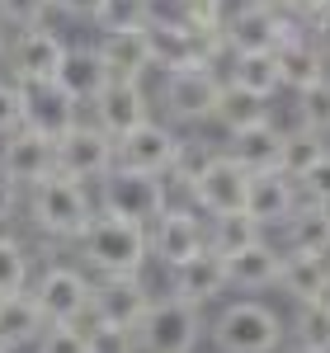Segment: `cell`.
I'll list each match as a JSON object with an SVG mask.
<instances>
[{
	"label": "cell",
	"mask_w": 330,
	"mask_h": 353,
	"mask_svg": "<svg viewBox=\"0 0 330 353\" xmlns=\"http://www.w3.org/2000/svg\"><path fill=\"white\" fill-rule=\"evenodd\" d=\"M222 99V76L217 66H193V71H175L161 85V104L170 123H213Z\"/></svg>",
	"instance_id": "cell-11"
},
{
	"label": "cell",
	"mask_w": 330,
	"mask_h": 353,
	"mask_svg": "<svg viewBox=\"0 0 330 353\" xmlns=\"http://www.w3.org/2000/svg\"><path fill=\"white\" fill-rule=\"evenodd\" d=\"M307 33H311V43H316V48L326 52V61H330V5L311 19V24H307Z\"/></svg>",
	"instance_id": "cell-43"
},
{
	"label": "cell",
	"mask_w": 330,
	"mask_h": 353,
	"mask_svg": "<svg viewBox=\"0 0 330 353\" xmlns=\"http://www.w3.org/2000/svg\"><path fill=\"white\" fill-rule=\"evenodd\" d=\"M208 339L217 353H278L288 339V321L269 301L241 297L217 311V321L208 325Z\"/></svg>",
	"instance_id": "cell-3"
},
{
	"label": "cell",
	"mask_w": 330,
	"mask_h": 353,
	"mask_svg": "<svg viewBox=\"0 0 330 353\" xmlns=\"http://www.w3.org/2000/svg\"><path fill=\"white\" fill-rule=\"evenodd\" d=\"M264 241V226L250 217L246 208L241 212H222V217H208V250L213 254H236V250H246V245Z\"/></svg>",
	"instance_id": "cell-31"
},
{
	"label": "cell",
	"mask_w": 330,
	"mask_h": 353,
	"mask_svg": "<svg viewBox=\"0 0 330 353\" xmlns=\"http://www.w3.org/2000/svg\"><path fill=\"white\" fill-rule=\"evenodd\" d=\"M298 193L302 203H316V208H330V151L311 165L307 174H298Z\"/></svg>",
	"instance_id": "cell-39"
},
{
	"label": "cell",
	"mask_w": 330,
	"mask_h": 353,
	"mask_svg": "<svg viewBox=\"0 0 330 353\" xmlns=\"http://www.w3.org/2000/svg\"><path fill=\"white\" fill-rule=\"evenodd\" d=\"M19 208H24V189L0 174V226H10V221L19 217Z\"/></svg>",
	"instance_id": "cell-41"
},
{
	"label": "cell",
	"mask_w": 330,
	"mask_h": 353,
	"mask_svg": "<svg viewBox=\"0 0 330 353\" xmlns=\"http://www.w3.org/2000/svg\"><path fill=\"white\" fill-rule=\"evenodd\" d=\"M33 301H38L48 325H71L95 301V278L81 264H48L33 283Z\"/></svg>",
	"instance_id": "cell-7"
},
{
	"label": "cell",
	"mask_w": 330,
	"mask_h": 353,
	"mask_svg": "<svg viewBox=\"0 0 330 353\" xmlns=\"http://www.w3.org/2000/svg\"><path fill=\"white\" fill-rule=\"evenodd\" d=\"M24 128V85H14L10 76H0V137Z\"/></svg>",
	"instance_id": "cell-38"
},
{
	"label": "cell",
	"mask_w": 330,
	"mask_h": 353,
	"mask_svg": "<svg viewBox=\"0 0 330 353\" xmlns=\"http://www.w3.org/2000/svg\"><path fill=\"white\" fill-rule=\"evenodd\" d=\"M156 14V0H104L99 14H95V28L99 33H123V28H146Z\"/></svg>",
	"instance_id": "cell-32"
},
{
	"label": "cell",
	"mask_w": 330,
	"mask_h": 353,
	"mask_svg": "<svg viewBox=\"0 0 330 353\" xmlns=\"http://www.w3.org/2000/svg\"><path fill=\"white\" fill-rule=\"evenodd\" d=\"M52 14V0H0V24L10 28H43Z\"/></svg>",
	"instance_id": "cell-36"
},
{
	"label": "cell",
	"mask_w": 330,
	"mask_h": 353,
	"mask_svg": "<svg viewBox=\"0 0 330 353\" xmlns=\"http://www.w3.org/2000/svg\"><path fill=\"white\" fill-rule=\"evenodd\" d=\"M222 132H246V128H260V123H274V99H260L241 85H226L222 81V99L217 113H213Z\"/></svg>",
	"instance_id": "cell-27"
},
{
	"label": "cell",
	"mask_w": 330,
	"mask_h": 353,
	"mask_svg": "<svg viewBox=\"0 0 330 353\" xmlns=\"http://www.w3.org/2000/svg\"><path fill=\"white\" fill-rule=\"evenodd\" d=\"M133 334H137V353H193L208 334V321H203V306L165 292L146 306V316Z\"/></svg>",
	"instance_id": "cell-4"
},
{
	"label": "cell",
	"mask_w": 330,
	"mask_h": 353,
	"mask_svg": "<svg viewBox=\"0 0 330 353\" xmlns=\"http://www.w3.org/2000/svg\"><path fill=\"white\" fill-rule=\"evenodd\" d=\"M90 353H137V334L118 325H99L90 334Z\"/></svg>",
	"instance_id": "cell-40"
},
{
	"label": "cell",
	"mask_w": 330,
	"mask_h": 353,
	"mask_svg": "<svg viewBox=\"0 0 330 353\" xmlns=\"http://www.w3.org/2000/svg\"><path fill=\"white\" fill-rule=\"evenodd\" d=\"M170 208V179L165 174H142V170H109L99 179V212L128 217L137 226H151Z\"/></svg>",
	"instance_id": "cell-6"
},
{
	"label": "cell",
	"mask_w": 330,
	"mask_h": 353,
	"mask_svg": "<svg viewBox=\"0 0 330 353\" xmlns=\"http://www.w3.org/2000/svg\"><path fill=\"white\" fill-rule=\"evenodd\" d=\"M146 241H151V259H161L165 269H175L189 254L208 250V217L193 203H170L161 217L146 226Z\"/></svg>",
	"instance_id": "cell-9"
},
{
	"label": "cell",
	"mask_w": 330,
	"mask_h": 353,
	"mask_svg": "<svg viewBox=\"0 0 330 353\" xmlns=\"http://www.w3.org/2000/svg\"><path fill=\"white\" fill-rule=\"evenodd\" d=\"M179 151V132L170 123H142L137 132L113 141V170H142V174H170V161Z\"/></svg>",
	"instance_id": "cell-13"
},
{
	"label": "cell",
	"mask_w": 330,
	"mask_h": 353,
	"mask_svg": "<svg viewBox=\"0 0 330 353\" xmlns=\"http://www.w3.org/2000/svg\"><path fill=\"white\" fill-rule=\"evenodd\" d=\"M222 151L241 165L246 174L283 170V128L278 123H260V128H246V132H226Z\"/></svg>",
	"instance_id": "cell-22"
},
{
	"label": "cell",
	"mask_w": 330,
	"mask_h": 353,
	"mask_svg": "<svg viewBox=\"0 0 330 353\" xmlns=\"http://www.w3.org/2000/svg\"><path fill=\"white\" fill-rule=\"evenodd\" d=\"M0 353H14V349H5V344H0Z\"/></svg>",
	"instance_id": "cell-45"
},
{
	"label": "cell",
	"mask_w": 330,
	"mask_h": 353,
	"mask_svg": "<svg viewBox=\"0 0 330 353\" xmlns=\"http://www.w3.org/2000/svg\"><path fill=\"white\" fill-rule=\"evenodd\" d=\"M99 5H104V0H52V14H66V19H85V24H95Z\"/></svg>",
	"instance_id": "cell-42"
},
{
	"label": "cell",
	"mask_w": 330,
	"mask_h": 353,
	"mask_svg": "<svg viewBox=\"0 0 330 353\" xmlns=\"http://www.w3.org/2000/svg\"><path fill=\"white\" fill-rule=\"evenodd\" d=\"M307 24H298L293 14H283L274 0H246L236 10H226L222 19V48L231 52H278L288 38H298Z\"/></svg>",
	"instance_id": "cell-5"
},
{
	"label": "cell",
	"mask_w": 330,
	"mask_h": 353,
	"mask_svg": "<svg viewBox=\"0 0 330 353\" xmlns=\"http://www.w3.org/2000/svg\"><path fill=\"white\" fill-rule=\"evenodd\" d=\"M293 349L302 353H330V297H311V301H293Z\"/></svg>",
	"instance_id": "cell-29"
},
{
	"label": "cell",
	"mask_w": 330,
	"mask_h": 353,
	"mask_svg": "<svg viewBox=\"0 0 330 353\" xmlns=\"http://www.w3.org/2000/svg\"><path fill=\"white\" fill-rule=\"evenodd\" d=\"M278 231H283V254H330V208L298 203V212Z\"/></svg>",
	"instance_id": "cell-25"
},
{
	"label": "cell",
	"mask_w": 330,
	"mask_h": 353,
	"mask_svg": "<svg viewBox=\"0 0 330 353\" xmlns=\"http://www.w3.org/2000/svg\"><path fill=\"white\" fill-rule=\"evenodd\" d=\"M288 353H302V349H288Z\"/></svg>",
	"instance_id": "cell-46"
},
{
	"label": "cell",
	"mask_w": 330,
	"mask_h": 353,
	"mask_svg": "<svg viewBox=\"0 0 330 353\" xmlns=\"http://www.w3.org/2000/svg\"><path fill=\"white\" fill-rule=\"evenodd\" d=\"M151 288L142 273H113V278H99L95 283V316L99 325H118V330H137L146 306H151Z\"/></svg>",
	"instance_id": "cell-14"
},
{
	"label": "cell",
	"mask_w": 330,
	"mask_h": 353,
	"mask_svg": "<svg viewBox=\"0 0 330 353\" xmlns=\"http://www.w3.org/2000/svg\"><path fill=\"white\" fill-rule=\"evenodd\" d=\"M0 174L14 179L19 189H33L38 179L57 174V141L38 137L33 128H19V132L0 137Z\"/></svg>",
	"instance_id": "cell-15"
},
{
	"label": "cell",
	"mask_w": 330,
	"mask_h": 353,
	"mask_svg": "<svg viewBox=\"0 0 330 353\" xmlns=\"http://www.w3.org/2000/svg\"><path fill=\"white\" fill-rule=\"evenodd\" d=\"M278 71H283V90H307V85H316V81H326L330 76V61L326 52L311 43V33H298V38H288L283 48H278Z\"/></svg>",
	"instance_id": "cell-24"
},
{
	"label": "cell",
	"mask_w": 330,
	"mask_h": 353,
	"mask_svg": "<svg viewBox=\"0 0 330 353\" xmlns=\"http://www.w3.org/2000/svg\"><path fill=\"white\" fill-rule=\"evenodd\" d=\"M293 113H298V128H307V132H316V137H330V76L298 90Z\"/></svg>",
	"instance_id": "cell-35"
},
{
	"label": "cell",
	"mask_w": 330,
	"mask_h": 353,
	"mask_svg": "<svg viewBox=\"0 0 330 353\" xmlns=\"http://www.w3.org/2000/svg\"><path fill=\"white\" fill-rule=\"evenodd\" d=\"M226 85H241L260 99H274L283 90V71H278V52H231L226 61Z\"/></svg>",
	"instance_id": "cell-28"
},
{
	"label": "cell",
	"mask_w": 330,
	"mask_h": 353,
	"mask_svg": "<svg viewBox=\"0 0 330 353\" xmlns=\"http://www.w3.org/2000/svg\"><path fill=\"white\" fill-rule=\"evenodd\" d=\"M33 353H90V334H81L76 325H48Z\"/></svg>",
	"instance_id": "cell-37"
},
{
	"label": "cell",
	"mask_w": 330,
	"mask_h": 353,
	"mask_svg": "<svg viewBox=\"0 0 330 353\" xmlns=\"http://www.w3.org/2000/svg\"><path fill=\"white\" fill-rule=\"evenodd\" d=\"M28 278H33V259H28L24 241L0 236V297L28 292Z\"/></svg>",
	"instance_id": "cell-33"
},
{
	"label": "cell",
	"mask_w": 330,
	"mask_h": 353,
	"mask_svg": "<svg viewBox=\"0 0 330 353\" xmlns=\"http://www.w3.org/2000/svg\"><path fill=\"white\" fill-rule=\"evenodd\" d=\"M151 109H156V94L146 90V81H109L104 94L90 104V123L118 141V137L137 132L142 123H151Z\"/></svg>",
	"instance_id": "cell-12"
},
{
	"label": "cell",
	"mask_w": 330,
	"mask_h": 353,
	"mask_svg": "<svg viewBox=\"0 0 330 353\" xmlns=\"http://www.w3.org/2000/svg\"><path fill=\"white\" fill-rule=\"evenodd\" d=\"M246 193H250V174L222 151L217 165L189 189V203L203 217H222V212H241V208H246Z\"/></svg>",
	"instance_id": "cell-17"
},
{
	"label": "cell",
	"mask_w": 330,
	"mask_h": 353,
	"mask_svg": "<svg viewBox=\"0 0 330 353\" xmlns=\"http://www.w3.org/2000/svg\"><path fill=\"white\" fill-rule=\"evenodd\" d=\"M43 330H48V321H43L33 292L0 297V344H5V349H33Z\"/></svg>",
	"instance_id": "cell-26"
},
{
	"label": "cell",
	"mask_w": 330,
	"mask_h": 353,
	"mask_svg": "<svg viewBox=\"0 0 330 353\" xmlns=\"http://www.w3.org/2000/svg\"><path fill=\"white\" fill-rule=\"evenodd\" d=\"M222 292H226V269H222V254H213V250H198L184 264L170 269V297L208 306V301H217Z\"/></svg>",
	"instance_id": "cell-21"
},
{
	"label": "cell",
	"mask_w": 330,
	"mask_h": 353,
	"mask_svg": "<svg viewBox=\"0 0 330 353\" xmlns=\"http://www.w3.org/2000/svg\"><path fill=\"white\" fill-rule=\"evenodd\" d=\"M81 113L85 109L57 81H48V85H24V128H33L38 137H48V141L66 137L76 123H81Z\"/></svg>",
	"instance_id": "cell-18"
},
{
	"label": "cell",
	"mask_w": 330,
	"mask_h": 353,
	"mask_svg": "<svg viewBox=\"0 0 330 353\" xmlns=\"http://www.w3.org/2000/svg\"><path fill=\"white\" fill-rule=\"evenodd\" d=\"M217 156H222L217 141H208V137H179V151H175V161H170V174H165V179L189 193L193 184L217 165Z\"/></svg>",
	"instance_id": "cell-30"
},
{
	"label": "cell",
	"mask_w": 330,
	"mask_h": 353,
	"mask_svg": "<svg viewBox=\"0 0 330 353\" xmlns=\"http://www.w3.org/2000/svg\"><path fill=\"white\" fill-rule=\"evenodd\" d=\"M109 66H104V57L95 43H66V57H61V71H57V85L81 104L90 109L99 94H104V85H109Z\"/></svg>",
	"instance_id": "cell-19"
},
{
	"label": "cell",
	"mask_w": 330,
	"mask_h": 353,
	"mask_svg": "<svg viewBox=\"0 0 330 353\" xmlns=\"http://www.w3.org/2000/svg\"><path fill=\"white\" fill-rule=\"evenodd\" d=\"M302 193H298V179L283 174V170H269V174H250V193H246V212L264 231L269 226H283V221L298 212Z\"/></svg>",
	"instance_id": "cell-20"
},
{
	"label": "cell",
	"mask_w": 330,
	"mask_h": 353,
	"mask_svg": "<svg viewBox=\"0 0 330 353\" xmlns=\"http://www.w3.org/2000/svg\"><path fill=\"white\" fill-rule=\"evenodd\" d=\"M81 250V269L113 278V273H142L151 259V241H146V226L128 217H113V212H95V221L85 226V236L76 241Z\"/></svg>",
	"instance_id": "cell-2"
},
{
	"label": "cell",
	"mask_w": 330,
	"mask_h": 353,
	"mask_svg": "<svg viewBox=\"0 0 330 353\" xmlns=\"http://www.w3.org/2000/svg\"><path fill=\"white\" fill-rule=\"evenodd\" d=\"M283 264H288V254H283V245H274L269 236L222 259L226 288H241V292H269V288H278V283H283Z\"/></svg>",
	"instance_id": "cell-16"
},
{
	"label": "cell",
	"mask_w": 330,
	"mask_h": 353,
	"mask_svg": "<svg viewBox=\"0 0 330 353\" xmlns=\"http://www.w3.org/2000/svg\"><path fill=\"white\" fill-rule=\"evenodd\" d=\"M330 146H326V137H316V132H307V128H293V132H283V174H307L311 165L326 156Z\"/></svg>",
	"instance_id": "cell-34"
},
{
	"label": "cell",
	"mask_w": 330,
	"mask_h": 353,
	"mask_svg": "<svg viewBox=\"0 0 330 353\" xmlns=\"http://www.w3.org/2000/svg\"><path fill=\"white\" fill-rule=\"evenodd\" d=\"M5 48H10V28L0 24V61H5Z\"/></svg>",
	"instance_id": "cell-44"
},
{
	"label": "cell",
	"mask_w": 330,
	"mask_h": 353,
	"mask_svg": "<svg viewBox=\"0 0 330 353\" xmlns=\"http://www.w3.org/2000/svg\"><path fill=\"white\" fill-rule=\"evenodd\" d=\"M113 170V137L81 118L66 137H57V174L81 179V184H99Z\"/></svg>",
	"instance_id": "cell-10"
},
{
	"label": "cell",
	"mask_w": 330,
	"mask_h": 353,
	"mask_svg": "<svg viewBox=\"0 0 330 353\" xmlns=\"http://www.w3.org/2000/svg\"><path fill=\"white\" fill-rule=\"evenodd\" d=\"M99 57L109 66L113 81H146L151 71V48H146V28H123V33H99Z\"/></svg>",
	"instance_id": "cell-23"
},
{
	"label": "cell",
	"mask_w": 330,
	"mask_h": 353,
	"mask_svg": "<svg viewBox=\"0 0 330 353\" xmlns=\"http://www.w3.org/2000/svg\"><path fill=\"white\" fill-rule=\"evenodd\" d=\"M24 212L33 221V231H43L48 241L76 245L85 236V226L95 221L99 203L90 198V184L66 179V174H48L33 189H24Z\"/></svg>",
	"instance_id": "cell-1"
},
{
	"label": "cell",
	"mask_w": 330,
	"mask_h": 353,
	"mask_svg": "<svg viewBox=\"0 0 330 353\" xmlns=\"http://www.w3.org/2000/svg\"><path fill=\"white\" fill-rule=\"evenodd\" d=\"M61 57H66V38L52 28H14L10 33V48H5V71L14 85H48L61 71Z\"/></svg>",
	"instance_id": "cell-8"
}]
</instances>
